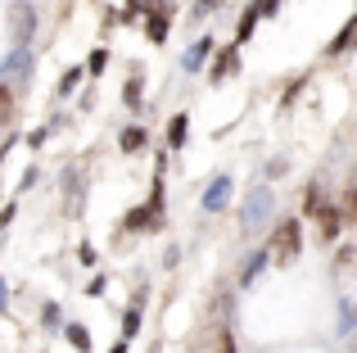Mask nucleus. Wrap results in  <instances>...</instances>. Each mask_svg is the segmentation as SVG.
<instances>
[{
	"mask_svg": "<svg viewBox=\"0 0 357 353\" xmlns=\"http://www.w3.org/2000/svg\"><path fill=\"white\" fill-rule=\"evenodd\" d=\"M109 353H127V345H122V340H118V345H114V349H109Z\"/></svg>",
	"mask_w": 357,
	"mask_h": 353,
	"instance_id": "nucleus-29",
	"label": "nucleus"
},
{
	"mask_svg": "<svg viewBox=\"0 0 357 353\" xmlns=\"http://www.w3.org/2000/svg\"><path fill=\"white\" fill-rule=\"evenodd\" d=\"M208 54H213V36H199V41L185 50V59H181V63H185V73H195L204 59H208Z\"/></svg>",
	"mask_w": 357,
	"mask_h": 353,
	"instance_id": "nucleus-10",
	"label": "nucleus"
},
{
	"mask_svg": "<svg viewBox=\"0 0 357 353\" xmlns=\"http://www.w3.org/2000/svg\"><path fill=\"white\" fill-rule=\"evenodd\" d=\"M185 136H190V118H185V114H176L172 123H167V145H172V150H181V145H185Z\"/></svg>",
	"mask_w": 357,
	"mask_h": 353,
	"instance_id": "nucleus-12",
	"label": "nucleus"
},
{
	"mask_svg": "<svg viewBox=\"0 0 357 353\" xmlns=\"http://www.w3.org/2000/svg\"><path fill=\"white\" fill-rule=\"evenodd\" d=\"M267 263H271V258H267V249L249 254V258H244V267H240V285H253V281H258V272H262Z\"/></svg>",
	"mask_w": 357,
	"mask_h": 353,
	"instance_id": "nucleus-9",
	"label": "nucleus"
},
{
	"mask_svg": "<svg viewBox=\"0 0 357 353\" xmlns=\"http://www.w3.org/2000/svg\"><path fill=\"white\" fill-rule=\"evenodd\" d=\"M271 209H276V195H271V186H253L249 200H244L240 222H244L249 231H262V227H267V218H271Z\"/></svg>",
	"mask_w": 357,
	"mask_h": 353,
	"instance_id": "nucleus-3",
	"label": "nucleus"
},
{
	"mask_svg": "<svg viewBox=\"0 0 357 353\" xmlns=\"http://www.w3.org/2000/svg\"><path fill=\"white\" fill-rule=\"evenodd\" d=\"M227 73H236V50H227V54H222V59L213 63V73H208V77H213V82H222Z\"/></svg>",
	"mask_w": 357,
	"mask_h": 353,
	"instance_id": "nucleus-19",
	"label": "nucleus"
},
{
	"mask_svg": "<svg viewBox=\"0 0 357 353\" xmlns=\"http://www.w3.org/2000/svg\"><path fill=\"white\" fill-rule=\"evenodd\" d=\"M167 23H172V9H167V14H149L145 18V36H149V41H167Z\"/></svg>",
	"mask_w": 357,
	"mask_h": 353,
	"instance_id": "nucleus-11",
	"label": "nucleus"
},
{
	"mask_svg": "<svg viewBox=\"0 0 357 353\" xmlns=\"http://www.w3.org/2000/svg\"><path fill=\"white\" fill-rule=\"evenodd\" d=\"M36 9L32 5H14L9 9V32H14V45H32V36H36Z\"/></svg>",
	"mask_w": 357,
	"mask_h": 353,
	"instance_id": "nucleus-5",
	"label": "nucleus"
},
{
	"mask_svg": "<svg viewBox=\"0 0 357 353\" xmlns=\"http://www.w3.org/2000/svg\"><path fill=\"white\" fill-rule=\"evenodd\" d=\"M258 0H253V5L249 9H244V14H240V27H236V36H240V41H249V36H253V27H258Z\"/></svg>",
	"mask_w": 357,
	"mask_h": 353,
	"instance_id": "nucleus-15",
	"label": "nucleus"
},
{
	"mask_svg": "<svg viewBox=\"0 0 357 353\" xmlns=\"http://www.w3.org/2000/svg\"><path fill=\"white\" fill-rule=\"evenodd\" d=\"M353 32H357V18H349V23L340 27V36H335V41L326 45V54H344V50H349V45H353Z\"/></svg>",
	"mask_w": 357,
	"mask_h": 353,
	"instance_id": "nucleus-14",
	"label": "nucleus"
},
{
	"mask_svg": "<svg viewBox=\"0 0 357 353\" xmlns=\"http://www.w3.org/2000/svg\"><path fill=\"white\" fill-rule=\"evenodd\" d=\"M118 145H122V154H136V150H145V145H149V132H145V127H122Z\"/></svg>",
	"mask_w": 357,
	"mask_h": 353,
	"instance_id": "nucleus-8",
	"label": "nucleus"
},
{
	"mask_svg": "<svg viewBox=\"0 0 357 353\" xmlns=\"http://www.w3.org/2000/svg\"><path fill=\"white\" fill-rule=\"evenodd\" d=\"M176 263H181V249L172 245V249H167V254H163V267H176Z\"/></svg>",
	"mask_w": 357,
	"mask_h": 353,
	"instance_id": "nucleus-27",
	"label": "nucleus"
},
{
	"mask_svg": "<svg viewBox=\"0 0 357 353\" xmlns=\"http://www.w3.org/2000/svg\"><path fill=\"white\" fill-rule=\"evenodd\" d=\"M136 331H140V308H136V303H131V308L122 313V345H127V340L136 336Z\"/></svg>",
	"mask_w": 357,
	"mask_h": 353,
	"instance_id": "nucleus-18",
	"label": "nucleus"
},
{
	"mask_svg": "<svg viewBox=\"0 0 357 353\" xmlns=\"http://www.w3.org/2000/svg\"><path fill=\"white\" fill-rule=\"evenodd\" d=\"M63 336H68V345L77 349V353H91V331L82 326V322H68V326H63Z\"/></svg>",
	"mask_w": 357,
	"mask_h": 353,
	"instance_id": "nucleus-13",
	"label": "nucleus"
},
{
	"mask_svg": "<svg viewBox=\"0 0 357 353\" xmlns=\"http://www.w3.org/2000/svg\"><path fill=\"white\" fill-rule=\"evenodd\" d=\"M41 322H45V326H59V303H45V308H41Z\"/></svg>",
	"mask_w": 357,
	"mask_h": 353,
	"instance_id": "nucleus-24",
	"label": "nucleus"
},
{
	"mask_svg": "<svg viewBox=\"0 0 357 353\" xmlns=\"http://www.w3.org/2000/svg\"><path fill=\"white\" fill-rule=\"evenodd\" d=\"M105 68H109V50L100 45V50H91V59H86V68H82V73H105Z\"/></svg>",
	"mask_w": 357,
	"mask_h": 353,
	"instance_id": "nucleus-21",
	"label": "nucleus"
},
{
	"mask_svg": "<svg viewBox=\"0 0 357 353\" xmlns=\"http://www.w3.org/2000/svg\"><path fill=\"white\" fill-rule=\"evenodd\" d=\"M312 218H317V236H321L326 245H331V240H340V231H344V213L335 209V204H321Z\"/></svg>",
	"mask_w": 357,
	"mask_h": 353,
	"instance_id": "nucleus-6",
	"label": "nucleus"
},
{
	"mask_svg": "<svg viewBox=\"0 0 357 353\" xmlns=\"http://www.w3.org/2000/svg\"><path fill=\"white\" fill-rule=\"evenodd\" d=\"M218 9V0H195V18H204V14H213Z\"/></svg>",
	"mask_w": 357,
	"mask_h": 353,
	"instance_id": "nucleus-25",
	"label": "nucleus"
},
{
	"mask_svg": "<svg viewBox=\"0 0 357 353\" xmlns=\"http://www.w3.org/2000/svg\"><path fill=\"white\" fill-rule=\"evenodd\" d=\"M298 249H303V227H298L294 218H285L276 227V236H271V245H267V258H276V267H285V263L298 258Z\"/></svg>",
	"mask_w": 357,
	"mask_h": 353,
	"instance_id": "nucleus-1",
	"label": "nucleus"
},
{
	"mask_svg": "<svg viewBox=\"0 0 357 353\" xmlns=\"http://www.w3.org/2000/svg\"><path fill=\"white\" fill-rule=\"evenodd\" d=\"M122 227H127V231H154V227H163V176L154 181L149 204H145V209H131L127 218H122Z\"/></svg>",
	"mask_w": 357,
	"mask_h": 353,
	"instance_id": "nucleus-2",
	"label": "nucleus"
},
{
	"mask_svg": "<svg viewBox=\"0 0 357 353\" xmlns=\"http://www.w3.org/2000/svg\"><path fill=\"white\" fill-rule=\"evenodd\" d=\"M32 68H36L32 45H14V50L0 59V82H32Z\"/></svg>",
	"mask_w": 357,
	"mask_h": 353,
	"instance_id": "nucleus-4",
	"label": "nucleus"
},
{
	"mask_svg": "<svg viewBox=\"0 0 357 353\" xmlns=\"http://www.w3.org/2000/svg\"><path fill=\"white\" fill-rule=\"evenodd\" d=\"M218 353H236V336H231L227 326L218 331Z\"/></svg>",
	"mask_w": 357,
	"mask_h": 353,
	"instance_id": "nucleus-23",
	"label": "nucleus"
},
{
	"mask_svg": "<svg viewBox=\"0 0 357 353\" xmlns=\"http://www.w3.org/2000/svg\"><path fill=\"white\" fill-rule=\"evenodd\" d=\"M227 200H231V176L218 172L208 181V190H204V209H208V213H222V209H227Z\"/></svg>",
	"mask_w": 357,
	"mask_h": 353,
	"instance_id": "nucleus-7",
	"label": "nucleus"
},
{
	"mask_svg": "<svg viewBox=\"0 0 357 353\" xmlns=\"http://www.w3.org/2000/svg\"><path fill=\"white\" fill-rule=\"evenodd\" d=\"M280 5H285V0H280Z\"/></svg>",
	"mask_w": 357,
	"mask_h": 353,
	"instance_id": "nucleus-30",
	"label": "nucleus"
},
{
	"mask_svg": "<svg viewBox=\"0 0 357 353\" xmlns=\"http://www.w3.org/2000/svg\"><path fill=\"white\" fill-rule=\"evenodd\" d=\"M122 105L140 109V77H127V87H122Z\"/></svg>",
	"mask_w": 357,
	"mask_h": 353,
	"instance_id": "nucleus-20",
	"label": "nucleus"
},
{
	"mask_svg": "<svg viewBox=\"0 0 357 353\" xmlns=\"http://www.w3.org/2000/svg\"><path fill=\"white\" fill-rule=\"evenodd\" d=\"M77 82H82V68H68L59 77V96H73V91H77Z\"/></svg>",
	"mask_w": 357,
	"mask_h": 353,
	"instance_id": "nucleus-22",
	"label": "nucleus"
},
{
	"mask_svg": "<svg viewBox=\"0 0 357 353\" xmlns=\"http://www.w3.org/2000/svg\"><path fill=\"white\" fill-rule=\"evenodd\" d=\"M145 14V5H140V0H127V9H122V18H140Z\"/></svg>",
	"mask_w": 357,
	"mask_h": 353,
	"instance_id": "nucleus-26",
	"label": "nucleus"
},
{
	"mask_svg": "<svg viewBox=\"0 0 357 353\" xmlns=\"http://www.w3.org/2000/svg\"><path fill=\"white\" fill-rule=\"evenodd\" d=\"M9 308V285H5V276H0V313Z\"/></svg>",
	"mask_w": 357,
	"mask_h": 353,
	"instance_id": "nucleus-28",
	"label": "nucleus"
},
{
	"mask_svg": "<svg viewBox=\"0 0 357 353\" xmlns=\"http://www.w3.org/2000/svg\"><path fill=\"white\" fill-rule=\"evenodd\" d=\"M9 123H14V91L0 82V132H5Z\"/></svg>",
	"mask_w": 357,
	"mask_h": 353,
	"instance_id": "nucleus-16",
	"label": "nucleus"
},
{
	"mask_svg": "<svg viewBox=\"0 0 357 353\" xmlns=\"http://www.w3.org/2000/svg\"><path fill=\"white\" fill-rule=\"evenodd\" d=\"M321 181H307L303 186V213H317V209H321Z\"/></svg>",
	"mask_w": 357,
	"mask_h": 353,
	"instance_id": "nucleus-17",
	"label": "nucleus"
}]
</instances>
